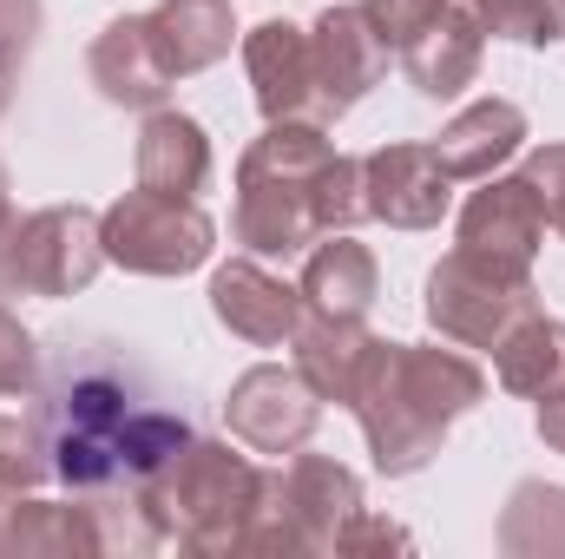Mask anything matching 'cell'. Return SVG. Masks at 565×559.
I'll return each instance as SVG.
<instances>
[{
    "label": "cell",
    "mask_w": 565,
    "mask_h": 559,
    "mask_svg": "<svg viewBox=\"0 0 565 559\" xmlns=\"http://www.w3.org/2000/svg\"><path fill=\"white\" fill-rule=\"evenodd\" d=\"M362 224V158L335 151L316 119H277L237 158L231 244L250 257H302L316 238Z\"/></svg>",
    "instance_id": "obj_1"
},
{
    "label": "cell",
    "mask_w": 565,
    "mask_h": 559,
    "mask_svg": "<svg viewBox=\"0 0 565 559\" xmlns=\"http://www.w3.org/2000/svg\"><path fill=\"white\" fill-rule=\"evenodd\" d=\"M487 402V369L440 342H388L375 336L355 376L349 409L375 454V474L408 481L447 447V428Z\"/></svg>",
    "instance_id": "obj_2"
},
{
    "label": "cell",
    "mask_w": 565,
    "mask_h": 559,
    "mask_svg": "<svg viewBox=\"0 0 565 559\" xmlns=\"http://www.w3.org/2000/svg\"><path fill=\"white\" fill-rule=\"evenodd\" d=\"M139 494L164 540H178L198 559H224V553H244V534H250V520L264 507V467L231 441L191 434Z\"/></svg>",
    "instance_id": "obj_3"
},
{
    "label": "cell",
    "mask_w": 565,
    "mask_h": 559,
    "mask_svg": "<svg viewBox=\"0 0 565 559\" xmlns=\"http://www.w3.org/2000/svg\"><path fill=\"white\" fill-rule=\"evenodd\" d=\"M362 514V481L329 454H289L277 474H264V507L244 534V553H335V534Z\"/></svg>",
    "instance_id": "obj_4"
},
{
    "label": "cell",
    "mask_w": 565,
    "mask_h": 559,
    "mask_svg": "<svg viewBox=\"0 0 565 559\" xmlns=\"http://www.w3.org/2000/svg\"><path fill=\"white\" fill-rule=\"evenodd\" d=\"M99 244H106V264L132 277H191L211 264L217 224L198 198H158L139 184L99 211Z\"/></svg>",
    "instance_id": "obj_5"
},
{
    "label": "cell",
    "mask_w": 565,
    "mask_h": 559,
    "mask_svg": "<svg viewBox=\"0 0 565 559\" xmlns=\"http://www.w3.org/2000/svg\"><path fill=\"white\" fill-rule=\"evenodd\" d=\"M526 309H540V289L526 271H500L473 251H447L422 289V316L434 323V336L460 342V349H493Z\"/></svg>",
    "instance_id": "obj_6"
},
{
    "label": "cell",
    "mask_w": 565,
    "mask_h": 559,
    "mask_svg": "<svg viewBox=\"0 0 565 559\" xmlns=\"http://www.w3.org/2000/svg\"><path fill=\"white\" fill-rule=\"evenodd\" d=\"M40 421H46V441H53V474L73 494L126 487V474H119V434L132 421V395L119 389V376H79Z\"/></svg>",
    "instance_id": "obj_7"
},
{
    "label": "cell",
    "mask_w": 565,
    "mask_h": 559,
    "mask_svg": "<svg viewBox=\"0 0 565 559\" xmlns=\"http://www.w3.org/2000/svg\"><path fill=\"white\" fill-rule=\"evenodd\" d=\"M106 244H99V211L86 204H46L13 224L7 238V289L13 296H79L99 277Z\"/></svg>",
    "instance_id": "obj_8"
},
{
    "label": "cell",
    "mask_w": 565,
    "mask_h": 559,
    "mask_svg": "<svg viewBox=\"0 0 565 559\" xmlns=\"http://www.w3.org/2000/svg\"><path fill=\"white\" fill-rule=\"evenodd\" d=\"M454 204V178L434 145L395 139L362 158V218L388 231H434Z\"/></svg>",
    "instance_id": "obj_9"
},
{
    "label": "cell",
    "mask_w": 565,
    "mask_h": 559,
    "mask_svg": "<svg viewBox=\"0 0 565 559\" xmlns=\"http://www.w3.org/2000/svg\"><path fill=\"white\" fill-rule=\"evenodd\" d=\"M224 421H231V434L250 454H296V447H309V434L322 421V395L296 376V362L289 369L282 362H257V369H244L231 382Z\"/></svg>",
    "instance_id": "obj_10"
},
{
    "label": "cell",
    "mask_w": 565,
    "mask_h": 559,
    "mask_svg": "<svg viewBox=\"0 0 565 559\" xmlns=\"http://www.w3.org/2000/svg\"><path fill=\"white\" fill-rule=\"evenodd\" d=\"M454 244L473 251V257H487V264H500V271H526V277H533V257H540V244H546V204H540L533 178H526V171H513V178H500V171L480 178V191L460 204Z\"/></svg>",
    "instance_id": "obj_11"
},
{
    "label": "cell",
    "mask_w": 565,
    "mask_h": 559,
    "mask_svg": "<svg viewBox=\"0 0 565 559\" xmlns=\"http://www.w3.org/2000/svg\"><path fill=\"white\" fill-rule=\"evenodd\" d=\"M309 60H316V99H322V126L329 119H342V113H355L375 86H382V73H388V46H382V33L369 27V13H362V0L355 7H322L316 13V27H309Z\"/></svg>",
    "instance_id": "obj_12"
},
{
    "label": "cell",
    "mask_w": 565,
    "mask_h": 559,
    "mask_svg": "<svg viewBox=\"0 0 565 559\" xmlns=\"http://www.w3.org/2000/svg\"><path fill=\"white\" fill-rule=\"evenodd\" d=\"M244 73H250V93H257L264 126H277V119H316V126H322L309 27H296V20H264V27H250V33H244Z\"/></svg>",
    "instance_id": "obj_13"
},
{
    "label": "cell",
    "mask_w": 565,
    "mask_h": 559,
    "mask_svg": "<svg viewBox=\"0 0 565 559\" xmlns=\"http://www.w3.org/2000/svg\"><path fill=\"white\" fill-rule=\"evenodd\" d=\"M211 316L231 336L257 342V349H282L296 336V323H302V289L270 277L264 257L244 251V257H231V264L211 271Z\"/></svg>",
    "instance_id": "obj_14"
},
{
    "label": "cell",
    "mask_w": 565,
    "mask_h": 559,
    "mask_svg": "<svg viewBox=\"0 0 565 559\" xmlns=\"http://www.w3.org/2000/svg\"><path fill=\"white\" fill-rule=\"evenodd\" d=\"M402 60V73L415 80V93L422 99H460L473 80H480V60H487V27L460 7V0H447L434 20H427L422 33L395 53Z\"/></svg>",
    "instance_id": "obj_15"
},
{
    "label": "cell",
    "mask_w": 565,
    "mask_h": 559,
    "mask_svg": "<svg viewBox=\"0 0 565 559\" xmlns=\"http://www.w3.org/2000/svg\"><path fill=\"white\" fill-rule=\"evenodd\" d=\"M132 171L158 198H204L211 191V133L178 106H151L139 126Z\"/></svg>",
    "instance_id": "obj_16"
},
{
    "label": "cell",
    "mask_w": 565,
    "mask_h": 559,
    "mask_svg": "<svg viewBox=\"0 0 565 559\" xmlns=\"http://www.w3.org/2000/svg\"><path fill=\"white\" fill-rule=\"evenodd\" d=\"M0 559H99L86 500H33L0 487Z\"/></svg>",
    "instance_id": "obj_17"
},
{
    "label": "cell",
    "mask_w": 565,
    "mask_h": 559,
    "mask_svg": "<svg viewBox=\"0 0 565 559\" xmlns=\"http://www.w3.org/2000/svg\"><path fill=\"white\" fill-rule=\"evenodd\" d=\"M86 66H93V86H99L113 106H132V113L164 106V93L178 86V80L164 73V60L151 53L145 13H119V20H106L99 40H93V53H86Z\"/></svg>",
    "instance_id": "obj_18"
},
{
    "label": "cell",
    "mask_w": 565,
    "mask_h": 559,
    "mask_svg": "<svg viewBox=\"0 0 565 559\" xmlns=\"http://www.w3.org/2000/svg\"><path fill=\"white\" fill-rule=\"evenodd\" d=\"M296 289H302V309L309 316H369L375 296H382V264L349 231H329V238L309 244Z\"/></svg>",
    "instance_id": "obj_19"
},
{
    "label": "cell",
    "mask_w": 565,
    "mask_h": 559,
    "mask_svg": "<svg viewBox=\"0 0 565 559\" xmlns=\"http://www.w3.org/2000/svg\"><path fill=\"white\" fill-rule=\"evenodd\" d=\"M145 33H151V53L164 60V73L191 80L231 53L237 13H231V0H158L145 13Z\"/></svg>",
    "instance_id": "obj_20"
},
{
    "label": "cell",
    "mask_w": 565,
    "mask_h": 559,
    "mask_svg": "<svg viewBox=\"0 0 565 559\" xmlns=\"http://www.w3.org/2000/svg\"><path fill=\"white\" fill-rule=\"evenodd\" d=\"M520 145H526V113L513 99H473L440 126L434 151H440L447 178H493Z\"/></svg>",
    "instance_id": "obj_21"
},
{
    "label": "cell",
    "mask_w": 565,
    "mask_h": 559,
    "mask_svg": "<svg viewBox=\"0 0 565 559\" xmlns=\"http://www.w3.org/2000/svg\"><path fill=\"white\" fill-rule=\"evenodd\" d=\"M369 342H375V336L362 329V316H309V309H302V323H296V336H289V349H296V376H302L322 402L349 409Z\"/></svg>",
    "instance_id": "obj_22"
},
{
    "label": "cell",
    "mask_w": 565,
    "mask_h": 559,
    "mask_svg": "<svg viewBox=\"0 0 565 559\" xmlns=\"http://www.w3.org/2000/svg\"><path fill=\"white\" fill-rule=\"evenodd\" d=\"M487 356H493V382L507 395H533L540 402L553 382H565V323L546 316V309H526Z\"/></svg>",
    "instance_id": "obj_23"
},
{
    "label": "cell",
    "mask_w": 565,
    "mask_h": 559,
    "mask_svg": "<svg viewBox=\"0 0 565 559\" xmlns=\"http://www.w3.org/2000/svg\"><path fill=\"white\" fill-rule=\"evenodd\" d=\"M500 547L513 559H559L565 553V487L520 481L500 514Z\"/></svg>",
    "instance_id": "obj_24"
},
{
    "label": "cell",
    "mask_w": 565,
    "mask_h": 559,
    "mask_svg": "<svg viewBox=\"0 0 565 559\" xmlns=\"http://www.w3.org/2000/svg\"><path fill=\"white\" fill-rule=\"evenodd\" d=\"M487 40H513V46H553L565 40V0H460Z\"/></svg>",
    "instance_id": "obj_25"
},
{
    "label": "cell",
    "mask_w": 565,
    "mask_h": 559,
    "mask_svg": "<svg viewBox=\"0 0 565 559\" xmlns=\"http://www.w3.org/2000/svg\"><path fill=\"white\" fill-rule=\"evenodd\" d=\"M191 441V428L184 415H164V409H132L126 421V434H119V474H126V487H145L178 447Z\"/></svg>",
    "instance_id": "obj_26"
},
{
    "label": "cell",
    "mask_w": 565,
    "mask_h": 559,
    "mask_svg": "<svg viewBox=\"0 0 565 559\" xmlns=\"http://www.w3.org/2000/svg\"><path fill=\"white\" fill-rule=\"evenodd\" d=\"M53 481V441L40 415H0V487H40Z\"/></svg>",
    "instance_id": "obj_27"
},
{
    "label": "cell",
    "mask_w": 565,
    "mask_h": 559,
    "mask_svg": "<svg viewBox=\"0 0 565 559\" xmlns=\"http://www.w3.org/2000/svg\"><path fill=\"white\" fill-rule=\"evenodd\" d=\"M33 389H40V342L0 303V395H33Z\"/></svg>",
    "instance_id": "obj_28"
},
{
    "label": "cell",
    "mask_w": 565,
    "mask_h": 559,
    "mask_svg": "<svg viewBox=\"0 0 565 559\" xmlns=\"http://www.w3.org/2000/svg\"><path fill=\"white\" fill-rule=\"evenodd\" d=\"M440 7H447V0H362V13H369V27L382 33V46H388V53H402V46L422 33Z\"/></svg>",
    "instance_id": "obj_29"
},
{
    "label": "cell",
    "mask_w": 565,
    "mask_h": 559,
    "mask_svg": "<svg viewBox=\"0 0 565 559\" xmlns=\"http://www.w3.org/2000/svg\"><path fill=\"white\" fill-rule=\"evenodd\" d=\"M520 171L533 178V191H540V204H546V231L565 238V145H533Z\"/></svg>",
    "instance_id": "obj_30"
},
{
    "label": "cell",
    "mask_w": 565,
    "mask_h": 559,
    "mask_svg": "<svg viewBox=\"0 0 565 559\" xmlns=\"http://www.w3.org/2000/svg\"><path fill=\"white\" fill-rule=\"evenodd\" d=\"M408 547H415V540H408L395 520H375L369 507L335 534V553H349V559H355V553H408Z\"/></svg>",
    "instance_id": "obj_31"
},
{
    "label": "cell",
    "mask_w": 565,
    "mask_h": 559,
    "mask_svg": "<svg viewBox=\"0 0 565 559\" xmlns=\"http://www.w3.org/2000/svg\"><path fill=\"white\" fill-rule=\"evenodd\" d=\"M40 0H0V53H13V60H26L33 53V40H40Z\"/></svg>",
    "instance_id": "obj_32"
},
{
    "label": "cell",
    "mask_w": 565,
    "mask_h": 559,
    "mask_svg": "<svg viewBox=\"0 0 565 559\" xmlns=\"http://www.w3.org/2000/svg\"><path fill=\"white\" fill-rule=\"evenodd\" d=\"M540 441H546L553 454H565V382H553V389L540 395Z\"/></svg>",
    "instance_id": "obj_33"
},
{
    "label": "cell",
    "mask_w": 565,
    "mask_h": 559,
    "mask_svg": "<svg viewBox=\"0 0 565 559\" xmlns=\"http://www.w3.org/2000/svg\"><path fill=\"white\" fill-rule=\"evenodd\" d=\"M13 224H20V218H13V204H7V165H0V296H13V289H7V238H13Z\"/></svg>",
    "instance_id": "obj_34"
},
{
    "label": "cell",
    "mask_w": 565,
    "mask_h": 559,
    "mask_svg": "<svg viewBox=\"0 0 565 559\" xmlns=\"http://www.w3.org/2000/svg\"><path fill=\"white\" fill-rule=\"evenodd\" d=\"M13 73H20V60L0 53V119H7V106H13Z\"/></svg>",
    "instance_id": "obj_35"
}]
</instances>
